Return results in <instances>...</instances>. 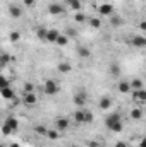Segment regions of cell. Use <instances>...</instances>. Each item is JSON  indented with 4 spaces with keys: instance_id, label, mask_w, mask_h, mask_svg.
Segmentation results:
<instances>
[{
    "instance_id": "6da1fadb",
    "label": "cell",
    "mask_w": 146,
    "mask_h": 147,
    "mask_svg": "<svg viewBox=\"0 0 146 147\" xmlns=\"http://www.w3.org/2000/svg\"><path fill=\"white\" fill-rule=\"evenodd\" d=\"M105 125H107L108 130L115 132V134L122 132V128H124V121H122L120 113H119V111H113V113L107 115V118H105Z\"/></svg>"
},
{
    "instance_id": "7a4b0ae2",
    "label": "cell",
    "mask_w": 146,
    "mask_h": 147,
    "mask_svg": "<svg viewBox=\"0 0 146 147\" xmlns=\"http://www.w3.org/2000/svg\"><path fill=\"white\" fill-rule=\"evenodd\" d=\"M74 120L77 121V123H83V125H88V123H91L93 121V113L89 110H86V108H77V110L72 113Z\"/></svg>"
},
{
    "instance_id": "3957f363",
    "label": "cell",
    "mask_w": 146,
    "mask_h": 147,
    "mask_svg": "<svg viewBox=\"0 0 146 147\" xmlns=\"http://www.w3.org/2000/svg\"><path fill=\"white\" fill-rule=\"evenodd\" d=\"M17 128H19V121H17L14 116H7L5 121H3V125H2V134L7 137V135H10L12 132H16Z\"/></svg>"
},
{
    "instance_id": "277c9868",
    "label": "cell",
    "mask_w": 146,
    "mask_h": 147,
    "mask_svg": "<svg viewBox=\"0 0 146 147\" xmlns=\"http://www.w3.org/2000/svg\"><path fill=\"white\" fill-rule=\"evenodd\" d=\"M43 91H45V94H48V96H55V94L60 92V86H59L57 80L48 79V80L43 84Z\"/></svg>"
},
{
    "instance_id": "5b68a950",
    "label": "cell",
    "mask_w": 146,
    "mask_h": 147,
    "mask_svg": "<svg viewBox=\"0 0 146 147\" xmlns=\"http://www.w3.org/2000/svg\"><path fill=\"white\" fill-rule=\"evenodd\" d=\"M53 128H57L59 132H65V130H69L71 128V121H69V118H65V116H59L57 120H55V127Z\"/></svg>"
},
{
    "instance_id": "8992f818",
    "label": "cell",
    "mask_w": 146,
    "mask_h": 147,
    "mask_svg": "<svg viewBox=\"0 0 146 147\" xmlns=\"http://www.w3.org/2000/svg\"><path fill=\"white\" fill-rule=\"evenodd\" d=\"M72 101L77 108H84V105H86V101H88V94H86L84 91H77V92L74 94Z\"/></svg>"
},
{
    "instance_id": "52a82bcc",
    "label": "cell",
    "mask_w": 146,
    "mask_h": 147,
    "mask_svg": "<svg viewBox=\"0 0 146 147\" xmlns=\"http://www.w3.org/2000/svg\"><path fill=\"white\" fill-rule=\"evenodd\" d=\"M98 14H100L102 17H110V16H113V5H112V3H102V5H98Z\"/></svg>"
},
{
    "instance_id": "ba28073f",
    "label": "cell",
    "mask_w": 146,
    "mask_h": 147,
    "mask_svg": "<svg viewBox=\"0 0 146 147\" xmlns=\"http://www.w3.org/2000/svg\"><path fill=\"white\" fill-rule=\"evenodd\" d=\"M23 103L26 106H35L38 103V98L35 92H24V98H23Z\"/></svg>"
},
{
    "instance_id": "9c48e42d",
    "label": "cell",
    "mask_w": 146,
    "mask_h": 147,
    "mask_svg": "<svg viewBox=\"0 0 146 147\" xmlns=\"http://www.w3.org/2000/svg\"><path fill=\"white\" fill-rule=\"evenodd\" d=\"M48 12H50L52 16H62V14H64V5L53 2V3L48 5Z\"/></svg>"
},
{
    "instance_id": "30bf717a",
    "label": "cell",
    "mask_w": 146,
    "mask_h": 147,
    "mask_svg": "<svg viewBox=\"0 0 146 147\" xmlns=\"http://www.w3.org/2000/svg\"><path fill=\"white\" fill-rule=\"evenodd\" d=\"M0 96H2L3 99H7V101H12V99L16 98L14 87H3V89H0Z\"/></svg>"
},
{
    "instance_id": "8fae6325",
    "label": "cell",
    "mask_w": 146,
    "mask_h": 147,
    "mask_svg": "<svg viewBox=\"0 0 146 147\" xmlns=\"http://www.w3.org/2000/svg\"><path fill=\"white\" fill-rule=\"evenodd\" d=\"M112 105H113V101H112V98H108V96H103V98L98 101L100 110H103V111H108L110 108H112Z\"/></svg>"
},
{
    "instance_id": "7c38bea8",
    "label": "cell",
    "mask_w": 146,
    "mask_h": 147,
    "mask_svg": "<svg viewBox=\"0 0 146 147\" xmlns=\"http://www.w3.org/2000/svg\"><path fill=\"white\" fill-rule=\"evenodd\" d=\"M132 46H136V48H146V36L143 34H136V36L132 38Z\"/></svg>"
},
{
    "instance_id": "4fadbf2b",
    "label": "cell",
    "mask_w": 146,
    "mask_h": 147,
    "mask_svg": "<svg viewBox=\"0 0 146 147\" xmlns=\"http://www.w3.org/2000/svg\"><path fill=\"white\" fill-rule=\"evenodd\" d=\"M117 89H119V92H122V94H127L129 91H132V89H131V80H119V84H117Z\"/></svg>"
},
{
    "instance_id": "5bb4252c",
    "label": "cell",
    "mask_w": 146,
    "mask_h": 147,
    "mask_svg": "<svg viewBox=\"0 0 146 147\" xmlns=\"http://www.w3.org/2000/svg\"><path fill=\"white\" fill-rule=\"evenodd\" d=\"M108 74L112 75V77H115V79H117V77H120V74H122L120 65H119V63H115V62H113V63H110V65H108Z\"/></svg>"
},
{
    "instance_id": "9a60e30c",
    "label": "cell",
    "mask_w": 146,
    "mask_h": 147,
    "mask_svg": "<svg viewBox=\"0 0 146 147\" xmlns=\"http://www.w3.org/2000/svg\"><path fill=\"white\" fill-rule=\"evenodd\" d=\"M60 34H62V33H60V31H57V29H48V34H46V41H48V43H53V45H55Z\"/></svg>"
},
{
    "instance_id": "2e32d148",
    "label": "cell",
    "mask_w": 146,
    "mask_h": 147,
    "mask_svg": "<svg viewBox=\"0 0 146 147\" xmlns=\"http://www.w3.org/2000/svg\"><path fill=\"white\" fill-rule=\"evenodd\" d=\"M9 14H10L14 19H19V17L23 16V9H21L19 5H10V7H9Z\"/></svg>"
},
{
    "instance_id": "e0dca14e",
    "label": "cell",
    "mask_w": 146,
    "mask_h": 147,
    "mask_svg": "<svg viewBox=\"0 0 146 147\" xmlns=\"http://www.w3.org/2000/svg\"><path fill=\"white\" fill-rule=\"evenodd\" d=\"M57 70L60 74H69L71 70H72V65L69 63V62H60L59 65H57Z\"/></svg>"
},
{
    "instance_id": "ac0fdd59",
    "label": "cell",
    "mask_w": 146,
    "mask_h": 147,
    "mask_svg": "<svg viewBox=\"0 0 146 147\" xmlns=\"http://www.w3.org/2000/svg\"><path fill=\"white\" fill-rule=\"evenodd\" d=\"M65 2H67V5H69L72 10L81 12V9H83V2H81V0H65Z\"/></svg>"
},
{
    "instance_id": "d6986e66",
    "label": "cell",
    "mask_w": 146,
    "mask_h": 147,
    "mask_svg": "<svg viewBox=\"0 0 146 147\" xmlns=\"http://www.w3.org/2000/svg\"><path fill=\"white\" fill-rule=\"evenodd\" d=\"M134 101H139V103H146V89H139V91H134Z\"/></svg>"
},
{
    "instance_id": "ffe728a7",
    "label": "cell",
    "mask_w": 146,
    "mask_h": 147,
    "mask_svg": "<svg viewBox=\"0 0 146 147\" xmlns=\"http://www.w3.org/2000/svg\"><path fill=\"white\" fill-rule=\"evenodd\" d=\"M131 89H132V91L145 89V84H143V80H141V79H138V77H136V79H132V80H131Z\"/></svg>"
},
{
    "instance_id": "44dd1931",
    "label": "cell",
    "mask_w": 146,
    "mask_h": 147,
    "mask_svg": "<svg viewBox=\"0 0 146 147\" xmlns=\"http://www.w3.org/2000/svg\"><path fill=\"white\" fill-rule=\"evenodd\" d=\"M108 21H110V24H112L113 28H119V26H122V22H124V21H122V17H120V16H117V14L110 16Z\"/></svg>"
},
{
    "instance_id": "7402d4cb",
    "label": "cell",
    "mask_w": 146,
    "mask_h": 147,
    "mask_svg": "<svg viewBox=\"0 0 146 147\" xmlns=\"http://www.w3.org/2000/svg\"><path fill=\"white\" fill-rule=\"evenodd\" d=\"M77 55H79L81 58H89V57H91V51H89L86 46H79V48H77Z\"/></svg>"
},
{
    "instance_id": "603a6c76",
    "label": "cell",
    "mask_w": 146,
    "mask_h": 147,
    "mask_svg": "<svg viewBox=\"0 0 146 147\" xmlns=\"http://www.w3.org/2000/svg\"><path fill=\"white\" fill-rule=\"evenodd\" d=\"M74 21H76L77 24H83V22H86V21H88V17H86V14H84V12H76Z\"/></svg>"
},
{
    "instance_id": "cb8c5ba5",
    "label": "cell",
    "mask_w": 146,
    "mask_h": 147,
    "mask_svg": "<svg viewBox=\"0 0 146 147\" xmlns=\"http://www.w3.org/2000/svg\"><path fill=\"white\" fill-rule=\"evenodd\" d=\"M59 135H60V132H59L57 128H48V134H46V137H48L50 140H57V139H59Z\"/></svg>"
},
{
    "instance_id": "d4e9b609",
    "label": "cell",
    "mask_w": 146,
    "mask_h": 147,
    "mask_svg": "<svg viewBox=\"0 0 146 147\" xmlns=\"http://www.w3.org/2000/svg\"><path fill=\"white\" fill-rule=\"evenodd\" d=\"M55 45H57V46H67V45H69V36H67V34H60Z\"/></svg>"
},
{
    "instance_id": "484cf974",
    "label": "cell",
    "mask_w": 146,
    "mask_h": 147,
    "mask_svg": "<svg viewBox=\"0 0 146 147\" xmlns=\"http://www.w3.org/2000/svg\"><path fill=\"white\" fill-rule=\"evenodd\" d=\"M131 118H132V120H141V118H143V110L134 108V110L131 111Z\"/></svg>"
},
{
    "instance_id": "4316f807",
    "label": "cell",
    "mask_w": 146,
    "mask_h": 147,
    "mask_svg": "<svg viewBox=\"0 0 146 147\" xmlns=\"http://www.w3.org/2000/svg\"><path fill=\"white\" fill-rule=\"evenodd\" d=\"M89 26L95 28V29H100V28H102V21L96 19V17H93V19H89Z\"/></svg>"
},
{
    "instance_id": "83f0119b",
    "label": "cell",
    "mask_w": 146,
    "mask_h": 147,
    "mask_svg": "<svg viewBox=\"0 0 146 147\" xmlns=\"http://www.w3.org/2000/svg\"><path fill=\"white\" fill-rule=\"evenodd\" d=\"M46 34H48V29H45V28H40L36 31V36L40 38V39H45V41H46Z\"/></svg>"
},
{
    "instance_id": "f1b7e54d",
    "label": "cell",
    "mask_w": 146,
    "mask_h": 147,
    "mask_svg": "<svg viewBox=\"0 0 146 147\" xmlns=\"http://www.w3.org/2000/svg\"><path fill=\"white\" fill-rule=\"evenodd\" d=\"M35 132H36L38 135H46V134H48V128H46L45 125H38L36 128H35Z\"/></svg>"
},
{
    "instance_id": "f546056e",
    "label": "cell",
    "mask_w": 146,
    "mask_h": 147,
    "mask_svg": "<svg viewBox=\"0 0 146 147\" xmlns=\"http://www.w3.org/2000/svg\"><path fill=\"white\" fill-rule=\"evenodd\" d=\"M3 87H10L9 79H7L5 75H2V77H0V89H3Z\"/></svg>"
},
{
    "instance_id": "4dcf8cb0",
    "label": "cell",
    "mask_w": 146,
    "mask_h": 147,
    "mask_svg": "<svg viewBox=\"0 0 146 147\" xmlns=\"http://www.w3.org/2000/svg\"><path fill=\"white\" fill-rule=\"evenodd\" d=\"M35 91V84L33 82H26L24 84V92H33Z\"/></svg>"
},
{
    "instance_id": "1f68e13d",
    "label": "cell",
    "mask_w": 146,
    "mask_h": 147,
    "mask_svg": "<svg viewBox=\"0 0 146 147\" xmlns=\"http://www.w3.org/2000/svg\"><path fill=\"white\" fill-rule=\"evenodd\" d=\"M10 41H12V43H16V41H19V38H21V34H19V31H12V33H10Z\"/></svg>"
},
{
    "instance_id": "d6a6232c",
    "label": "cell",
    "mask_w": 146,
    "mask_h": 147,
    "mask_svg": "<svg viewBox=\"0 0 146 147\" xmlns=\"http://www.w3.org/2000/svg\"><path fill=\"white\" fill-rule=\"evenodd\" d=\"M0 60H2V65H5V63H9V62H10V57H9L7 53H2Z\"/></svg>"
},
{
    "instance_id": "836d02e7",
    "label": "cell",
    "mask_w": 146,
    "mask_h": 147,
    "mask_svg": "<svg viewBox=\"0 0 146 147\" xmlns=\"http://www.w3.org/2000/svg\"><path fill=\"white\" fill-rule=\"evenodd\" d=\"M138 28L143 31V33H146V21H139V24H138Z\"/></svg>"
},
{
    "instance_id": "e575fe53",
    "label": "cell",
    "mask_w": 146,
    "mask_h": 147,
    "mask_svg": "<svg viewBox=\"0 0 146 147\" xmlns=\"http://www.w3.org/2000/svg\"><path fill=\"white\" fill-rule=\"evenodd\" d=\"M65 34H67L69 38H74L76 34H77V31H76V29H67V31H65Z\"/></svg>"
},
{
    "instance_id": "d590c367",
    "label": "cell",
    "mask_w": 146,
    "mask_h": 147,
    "mask_svg": "<svg viewBox=\"0 0 146 147\" xmlns=\"http://www.w3.org/2000/svg\"><path fill=\"white\" fill-rule=\"evenodd\" d=\"M23 2H24V5H28V7H33L36 0H23Z\"/></svg>"
},
{
    "instance_id": "8d00e7d4",
    "label": "cell",
    "mask_w": 146,
    "mask_h": 147,
    "mask_svg": "<svg viewBox=\"0 0 146 147\" xmlns=\"http://www.w3.org/2000/svg\"><path fill=\"white\" fill-rule=\"evenodd\" d=\"M115 147H129V146H127V142H124V140H119V142L115 144Z\"/></svg>"
},
{
    "instance_id": "74e56055",
    "label": "cell",
    "mask_w": 146,
    "mask_h": 147,
    "mask_svg": "<svg viewBox=\"0 0 146 147\" xmlns=\"http://www.w3.org/2000/svg\"><path fill=\"white\" fill-rule=\"evenodd\" d=\"M19 103H21V99H19V98H17V96H16V98H14V99H12V105H14V106H17V105H19Z\"/></svg>"
},
{
    "instance_id": "f35d334b",
    "label": "cell",
    "mask_w": 146,
    "mask_h": 147,
    "mask_svg": "<svg viewBox=\"0 0 146 147\" xmlns=\"http://www.w3.org/2000/svg\"><path fill=\"white\" fill-rule=\"evenodd\" d=\"M139 147H146V137H143V139L139 140Z\"/></svg>"
},
{
    "instance_id": "ab89813d",
    "label": "cell",
    "mask_w": 146,
    "mask_h": 147,
    "mask_svg": "<svg viewBox=\"0 0 146 147\" xmlns=\"http://www.w3.org/2000/svg\"><path fill=\"white\" fill-rule=\"evenodd\" d=\"M9 147H21V146H19V144H16V142H12V144H10Z\"/></svg>"
},
{
    "instance_id": "60d3db41",
    "label": "cell",
    "mask_w": 146,
    "mask_h": 147,
    "mask_svg": "<svg viewBox=\"0 0 146 147\" xmlns=\"http://www.w3.org/2000/svg\"><path fill=\"white\" fill-rule=\"evenodd\" d=\"M89 147H98V144H95V142H91V144H89Z\"/></svg>"
},
{
    "instance_id": "b9f144b4",
    "label": "cell",
    "mask_w": 146,
    "mask_h": 147,
    "mask_svg": "<svg viewBox=\"0 0 146 147\" xmlns=\"http://www.w3.org/2000/svg\"><path fill=\"white\" fill-rule=\"evenodd\" d=\"M71 147H77V146H71Z\"/></svg>"
}]
</instances>
